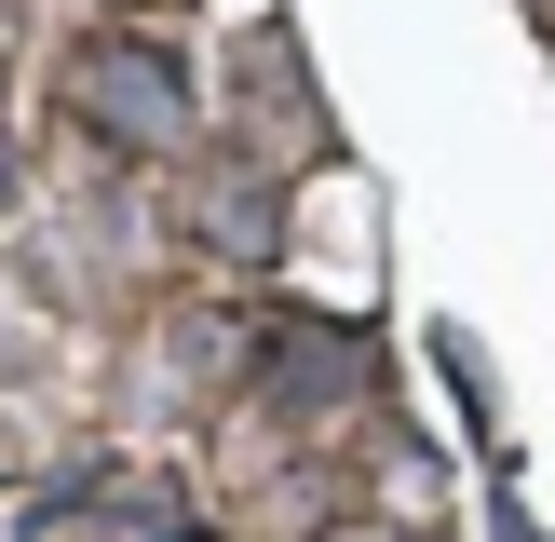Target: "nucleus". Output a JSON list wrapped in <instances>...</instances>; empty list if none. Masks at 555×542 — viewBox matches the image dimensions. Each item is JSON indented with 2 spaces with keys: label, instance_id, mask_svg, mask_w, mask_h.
<instances>
[{
  "label": "nucleus",
  "instance_id": "3",
  "mask_svg": "<svg viewBox=\"0 0 555 542\" xmlns=\"http://www.w3.org/2000/svg\"><path fill=\"white\" fill-rule=\"evenodd\" d=\"M204 231L231 244V258H271V177H217L204 190Z\"/></svg>",
  "mask_w": 555,
  "mask_h": 542
},
{
  "label": "nucleus",
  "instance_id": "4",
  "mask_svg": "<svg viewBox=\"0 0 555 542\" xmlns=\"http://www.w3.org/2000/svg\"><path fill=\"white\" fill-rule=\"evenodd\" d=\"M339 542H421V529H339Z\"/></svg>",
  "mask_w": 555,
  "mask_h": 542
},
{
  "label": "nucleus",
  "instance_id": "2",
  "mask_svg": "<svg viewBox=\"0 0 555 542\" xmlns=\"http://www.w3.org/2000/svg\"><path fill=\"white\" fill-rule=\"evenodd\" d=\"M366 379H379V352L352 325H271V393L285 406H352Z\"/></svg>",
  "mask_w": 555,
  "mask_h": 542
},
{
  "label": "nucleus",
  "instance_id": "1",
  "mask_svg": "<svg viewBox=\"0 0 555 542\" xmlns=\"http://www.w3.org/2000/svg\"><path fill=\"white\" fill-rule=\"evenodd\" d=\"M68 95H81V122L108 150H190V68L163 41H95Z\"/></svg>",
  "mask_w": 555,
  "mask_h": 542
}]
</instances>
